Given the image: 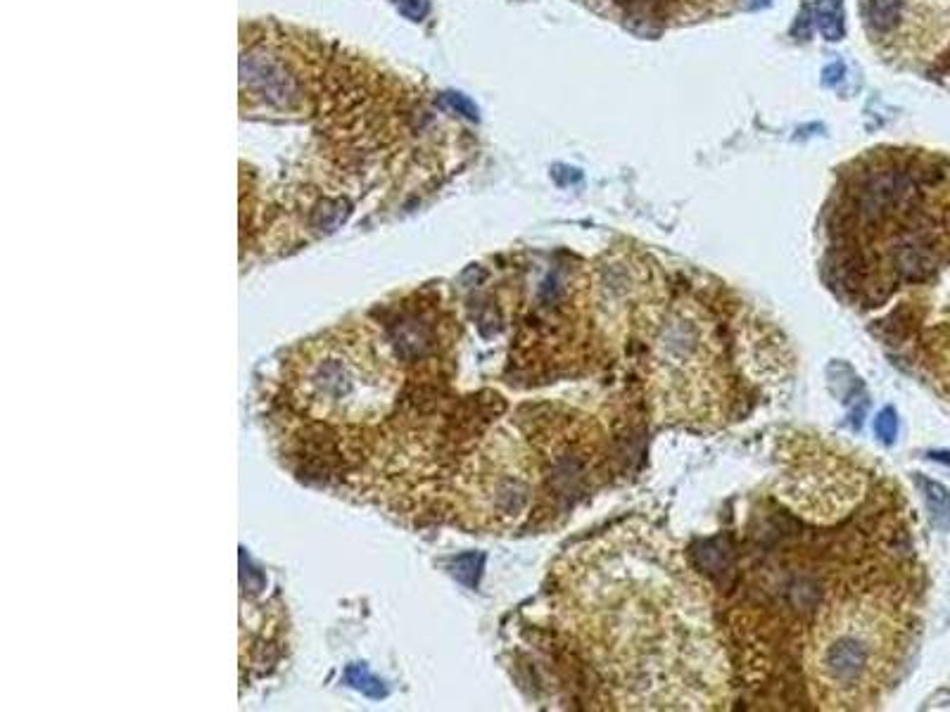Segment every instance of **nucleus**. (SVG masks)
I'll return each mask as SVG.
<instances>
[{
	"label": "nucleus",
	"instance_id": "obj_2",
	"mask_svg": "<svg viewBox=\"0 0 950 712\" xmlns=\"http://www.w3.org/2000/svg\"><path fill=\"white\" fill-rule=\"evenodd\" d=\"M898 622L872 594L848 596L820 615L808 648V677L825 708H863L891 675Z\"/></svg>",
	"mask_w": 950,
	"mask_h": 712
},
{
	"label": "nucleus",
	"instance_id": "obj_4",
	"mask_svg": "<svg viewBox=\"0 0 950 712\" xmlns=\"http://www.w3.org/2000/svg\"><path fill=\"white\" fill-rule=\"evenodd\" d=\"M817 27L827 41H839L844 34V12H841L839 0H820L817 3Z\"/></svg>",
	"mask_w": 950,
	"mask_h": 712
},
{
	"label": "nucleus",
	"instance_id": "obj_3",
	"mask_svg": "<svg viewBox=\"0 0 950 712\" xmlns=\"http://www.w3.org/2000/svg\"><path fill=\"white\" fill-rule=\"evenodd\" d=\"M651 368L654 390L670 411L689 416L708 409L718 380V340L699 307L677 304L656 319Z\"/></svg>",
	"mask_w": 950,
	"mask_h": 712
},
{
	"label": "nucleus",
	"instance_id": "obj_7",
	"mask_svg": "<svg viewBox=\"0 0 950 712\" xmlns=\"http://www.w3.org/2000/svg\"><path fill=\"white\" fill-rule=\"evenodd\" d=\"M445 103H447L449 107H452V110L466 114L468 119H478V110H475L471 100H466L464 95H459V93H447V95H445Z\"/></svg>",
	"mask_w": 950,
	"mask_h": 712
},
{
	"label": "nucleus",
	"instance_id": "obj_8",
	"mask_svg": "<svg viewBox=\"0 0 950 712\" xmlns=\"http://www.w3.org/2000/svg\"><path fill=\"white\" fill-rule=\"evenodd\" d=\"M395 3L397 8L411 19H421L423 12H426V3H423V0H395Z\"/></svg>",
	"mask_w": 950,
	"mask_h": 712
},
{
	"label": "nucleus",
	"instance_id": "obj_1",
	"mask_svg": "<svg viewBox=\"0 0 950 712\" xmlns=\"http://www.w3.org/2000/svg\"><path fill=\"white\" fill-rule=\"evenodd\" d=\"M566 627L625 710L725 703L727 663L706 594L680 553L651 532H616L566 572Z\"/></svg>",
	"mask_w": 950,
	"mask_h": 712
},
{
	"label": "nucleus",
	"instance_id": "obj_6",
	"mask_svg": "<svg viewBox=\"0 0 950 712\" xmlns=\"http://www.w3.org/2000/svg\"><path fill=\"white\" fill-rule=\"evenodd\" d=\"M896 430H898L896 416H893L891 409H886V411L882 413V416L877 418V435L882 437V440L891 442L893 437H896Z\"/></svg>",
	"mask_w": 950,
	"mask_h": 712
},
{
	"label": "nucleus",
	"instance_id": "obj_5",
	"mask_svg": "<svg viewBox=\"0 0 950 712\" xmlns=\"http://www.w3.org/2000/svg\"><path fill=\"white\" fill-rule=\"evenodd\" d=\"M924 497H927V506L931 511L934 523L948 530L950 527V492L946 487L936 485V482L924 480Z\"/></svg>",
	"mask_w": 950,
	"mask_h": 712
}]
</instances>
